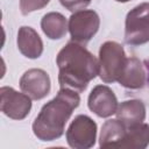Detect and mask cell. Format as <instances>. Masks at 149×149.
<instances>
[{"label": "cell", "mask_w": 149, "mask_h": 149, "mask_svg": "<svg viewBox=\"0 0 149 149\" xmlns=\"http://www.w3.org/2000/svg\"><path fill=\"white\" fill-rule=\"evenodd\" d=\"M58 83L63 88L78 93L86 90L88 83L99 74V63L83 44L71 41L57 54Z\"/></svg>", "instance_id": "6da1fadb"}, {"label": "cell", "mask_w": 149, "mask_h": 149, "mask_svg": "<svg viewBox=\"0 0 149 149\" xmlns=\"http://www.w3.org/2000/svg\"><path fill=\"white\" fill-rule=\"evenodd\" d=\"M79 93L69 88L58 91L55 98L41 108L33 122V133L41 141H54L64 134L65 125L79 106Z\"/></svg>", "instance_id": "7a4b0ae2"}, {"label": "cell", "mask_w": 149, "mask_h": 149, "mask_svg": "<svg viewBox=\"0 0 149 149\" xmlns=\"http://www.w3.org/2000/svg\"><path fill=\"white\" fill-rule=\"evenodd\" d=\"M127 56L123 47L115 41H107L101 44L99 49V77L106 83L118 81L123 66L126 64Z\"/></svg>", "instance_id": "3957f363"}, {"label": "cell", "mask_w": 149, "mask_h": 149, "mask_svg": "<svg viewBox=\"0 0 149 149\" xmlns=\"http://www.w3.org/2000/svg\"><path fill=\"white\" fill-rule=\"evenodd\" d=\"M125 42L129 45L149 42V2H142L128 12L125 22Z\"/></svg>", "instance_id": "277c9868"}, {"label": "cell", "mask_w": 149, "mask_h": 149, "mask_svg": "<svg viewBox=\"0 0 149 149\" xmlns=\"http://www.w3.org/2000/svg\"><path fill=\"white\" fill-rule=\"evenodd\" d=\"M71 40L85 44L92 40L100 27V17L93 9H81L71 14L68 21Z\"/></svg>", "instance_id": "5b68a950"}, {"label": "cell", "mask_w": 149, "mask_h": 149, "mask_svg": "<svg viewBox=\"0 0 149 149\" xmlns=\"http://www.w3.org/2000/svg\"><path fill=\"white\" fill-rule=\"evenodd\" d=\"M97 140V123L87 115H77L66 130V142L74 149H88Z\"/></svg>", "instance_id": "8992f818"}, {"label": "cell", "mask_w": 149, "mask_h": 149, "mask_svg": "<svg viewBox=\"0 0 149 149\" xmlns=\"http://www.w3.org/2000/svg\"><path fill=\"white\" fill-rule=\"evenodd\" d=\"M1 112L13 120H23L31 109V98L23 92H17L13 87L2 86L0 88Z\"/></svg>", "instance_id": "52a82bcc"}, {"label": "cell", "mask_w": 149, "mask_h": 149, "mask_svg": "<svg viewBox=\"0 0 149 149\" xmlns=\"http://www.w3.org/2000/svg\"><path fill=\"white\" fill-rule=\"evenodd\" d=\"M20 88L33 100L45 98L51 88L50 77L42 69H29L20 78Z\"/></svg>", "instance_id": "ba28073f"}, {"label": "cell", "mask_w": 149, "mask_h": 149, "mask_svg": "<svg viewBox=\"0 0 149 149\" xmlns=\"http://www.w3.org/2000/svg\"><path fill=\"white\" fill-rule=\"evenodd\" d=\"M87 106L99 118H109L118 109V99L107 85H97L88 94Z\"/></svg>", "instance_id": "9c48e42d"}, {"label": "cell", "mask_w": 149, "mask_h": 149, "mask_svg": "<svg viewBox=\"0 0 149 149\" xmlns=\"http://www.w3.org/2000/svg\"><path fill=\"white\" fill-rule=\"evenodd\" d=\"M147 72L144 64L136 57H127L118 83L129 90H139L146 85Z\"/></svg>", "instance_id": "30bf717a"}, {"label": "cell", "mask_w": 149, "mask_h": 149, "mask_svg": "<svg viewBox=\"0 0 149 149\" xmlns=\"http://www.w3.org/2000/svg\"><path fill=\"white\" fill-rule=\"evenodd\" d=\"M17 49L27 58L36 59L43 52V42L37 31L28 26H22L17 31Z\"/></svg>", "instance_id": "8fae6325"}, {"label": "cell", "mask_w": 149, "mask_h": 149, "mask_svg": "<svg viewBox=\"0 0 149 149\" xmlns=\"http://www.w3.org/2000/svg\"><path fill=\"white\" fill-rule=\"evenodd\" d=\"M116 119L120 120L126 127L141 123L146 119V106L142 100L130 99L119 104L115 112Z\"/></svg>", "instance_id": "7c38bea8"}, {"label": "cell", "mask_w": 149, "mask_h": 149, "mask_svg": "<svg viewBox=\"0 0 149 149\" xmlns=\"http://www.w3.org/2000/svg\"><path fill=\"white\" fill-rule=\"evenodd\" d=\"M127 127L118 119L105 121L99 136L100 148H120Z\"/></svg>", "instance_id": "4fadbf2b"}, {"label": "cell", "mask_w": 149, "mask_h": 149, "mask_svg": "<svg viewBox=\"0 0 149 149\" xmlns=\"http://www.w3.org/2000/svg\"><path fill=\"white\" fill-rule=\"evenodd\" d=\"M41 28L50 40H61L69 30L68 20L58 12H49L44 14L41 20Z\"/></svg>", "instance_id": "5bb4252c"}, {"label": "cell", "mask_w": 149, "mask_h": 149, "mask_svg": "<svg viewBox=\"0 0 149 149\" xmlns=\"http://www.w3.org/2000/svg\"><path fill=\"white\" fill-rule=\"evenodd\" d=\"M149 144V125L141 122L127 127L120 148L144 149Z\"/></svg>", "instance_id": "9a60e30c"}, {"label": "cell", "mask_w": 149, "mask_h": 149, "mask_svg": "<svg viewBox=\"0 0 149 149\" xmlns=\"http://www.w3.org/2000/svg\"><path fill=\"white\" fill-rule=\"evenodd\" d=\"M50 0H20V9L23 15H28L35 10L45 7Z\"/></svg>", "instance_id": "2e32d148"}, {"label": "cell", "mask_w": 149, "mask_h": 149, "mask_svg": "<svg viewBox=\"0 0 149 149\" xmlns=\"http://www.w3.org/2000/svg\"><path fill=\"white\" fill-rule=\"evenodd\" d=\"M59 2L64 8L74 13V12L85 9L90 5L91 0H59Z\"/></svg>", "instance_id": "e0dca14e"}, {"label": "cell", "mask_w": 149, "mask_h": 149, "mask_svg": "<svg viewBox=\"0 0 149 149\" xmlns=\"http://www.w3.org/2000/svg\"><path fill=\"white\" fill-rule=\"evenodd\" d=\"M144 68H146V72H147V81L149 83V59L144 61Z\"/></svg>", "instance_id": "ac0fdd59"}, {"label": "cell", "mask_w": 149, "mask_h": 149, "mask_svg": "<svg viewBox=\"0 0 149 149\" xmlns=\"http://www.w3.org/2000/svg\"><path fill=\"white\" fill-rule=\"evenodd\" d=\"M115 1H118V2H128L130 0H115Z\"/></svg>", "instance_id": "d6986e66"}]
</instances>
